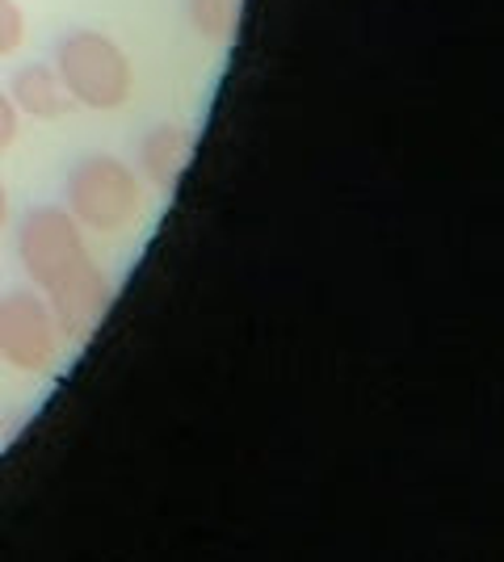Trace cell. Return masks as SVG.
Listing matches in <instances>:
<instances>
[{"label": "cell", "instance_id": "7", "mask_svg": "<svg viewBox=\"0 0 504 562\" xmlns=\"http://www.w3.org/2000/svg\"><path fill=\"white\" fill-rule=\"evenodd\" d=\"M4 93L18 105V114L34 117V122H59V117H68L76 110L64 80H59V71L43 64V59H30L22 68H13Z\"/></svg>", "mask_w": 504, "mask_h": 562}, {"label": "cell", "instance_id": "5", "mask_svg": "<svg viewBox=\"0 0 504 562\" xmlns=\"http://www.w3.org/2000/svg\"><path fill=\"white\" fill-rule=\"evenodd\" d=\"M43 299H47L51 315H55L59 336L72 340V345H85L101 328L105 311L114 303V281H110V273L97 260H85L72 278H64Z\"/></svg>", "mask_w": 504, "mask_h": 562}, {"label": "cell", "instance_id": "9", "mask_svg": "<svg viewBox=\"0 0 504 562\" xmlns=\"http://www.w3.org/2000/svg\"><path fill=\"white\" fill-rule=\"evenodd\" d=\"M25 34H30L25 9L18 0H0V59H13L25 47Z\"/></svg>", "mask_w": 504, "mask_h": 562}, {"label": "cell", "instance_id": "3", "mask_svg": "<svg viewBox=\"0 0 504 562\" xmlns=\"http://www.w3.org/2000/svg\"><path fill=\"white\" fill-rule=\"evenodd\" d=\"M89 257L85 227L76 223L64 202H38L18 218V265L25 269L30 285L38 294L55 290L64 278H72Z\"/></svg>", "mask_w": 504, "mask_h": 562}, {"label": "cell", "instance_id": "1", "mask_svg": "<svg viewBox=\"0 0 504 562\" xmlns=\"http://www.w3.org/2000/svg\"><path fill=\"white\" fill-rule=\"evenodd\" d=\"M51 68L59 71L72 105L93 114H114L135 93V64L119 38L93 25H76L55 38Z\"/></svg>", "mask_w": 504, "mask_h": 562}, {"label": "cell", "instance_id": "2", "mask_svg": "<svg viewBox=\"0 0 504 562\" xmlns=\"http://www.w3.org/2000/svg\"><path fill=\"white\" fill-rule=\"evenodd\" d=\"M147 186L114 151H85L64 177V206L85 232L122 235L144 214Z\"/></svg>", "mask_w": 504, "mask_h": 562}, {"label": "cell", "instance_id": "4", "mask_svg": "<svg viewBox=\"0 0 504 562\" xmlns=\"http://www.w3.org/2000/svg\"><path fill=\"white\" fill-rule=\"evenodd\" d=\"M0 357L22 374H47L59 357V328L34 285L0 294Z\"/></svg>", "mask_w": 504, "mask_h": 562}, {"label": "cell", "instance_id": "8", "mask_svg": "<svg viewBox=\"0 0 504 562\" xmlns=\"http://www.w3.org/2000/svg\"><path fill=\"white\" fill-rule=\"evenodd\" d=\"M186 22L193 25V34L211 47H227L236 43L244 18V0H181Z\"/></svg>", "mask_w": 504, "mask_h": 562}, {"label": "cell", "instance_id": "11", "mask_svg": "<svg viewBox=\"0 0 504 562\" xmlns=\"http://www.w3.org/2000/svg\"><path fill=\"white\" fill-rule=\"evenodd\" d=\"M13 223V198H9V186H4V177H0V232Z\"/></svg>", "mask_w": 504, "mask_h": 562}, {"label": "cell", "instance_id": "10", "mask_svg": "<svg viewBox=\"0 0 504 562\" xmlns=\"http://www.w3.org/2000/svg\"><path fill=\"white\" fill-rule=\"evenodd\" d=\"M18 139H22V114H18V105L9 101V93L0 89V156Z\"/></svg>", "mask_w": 504, "mask_h": 562}, {"label": "cell", "instance_id": "6", "mask_svg": "<svg viewBox=\"0 0 504 562\" xmlns=\"http://www.w3.org/2000/svg\"><path fill=\"white\" fill-rule=\"evenodd\" d=\"M193 143H198V131L186 126V122H156L139 135V147H135V172L144 177V186H152L156 193H177L186 168L193 160Z\"/></svg>", "mask_w": 504, "mask_h": 562}]
</instances>
